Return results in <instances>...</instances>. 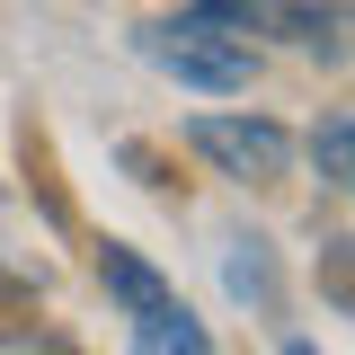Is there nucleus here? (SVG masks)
Here are the masks:
<instances>
[{"label": "nucleus", "instance_id": "1", "mask_svg": "<svg viewBox=\"0 0 355 355\" xmlns=\"http://www.w3.org/2000/svg\"><path fill=\"white\" fill-rule=\"evenodd\" d=\"M142 62L169 71V80H187V89H205V98H231V89H249V71H258L249 36H222V27H205V18L142 27Z\"/></svg>", "mask_w": 355, "mask_h": 355}, {"label": "nucleus", "instance_id": "2", "mask_svg": "<svg viewBox=\"0 0 355 355\" xmlns=\"http://www.w3.org/2000/svg\"><path fill=\"white\" fill-rule=\"evenodd\" d=\"M187 151H205L222 178H249V187H275L293 169V133L266 125V116H196L187 125Z\"/></svg>", "mask_w": 355, "mask_h": 355}, {"label": "nucleus", "instance_id": "3", "mask_svg": "<svg viewBox=\"0 0 355 355\" xmlns=\"http://www.w3.org/2000/svg\"><path fill=\"white\" fill-rule=\"evenodd\" d=\"M98 284H107V293H116L133 320H142V311H160V302H178L169 284H160V266H151V258H133L125 240H107V249H98Z\"/></svg>", "mask_w": 355, "mask_h": 355}, {"label": "nucleus", "instance_id": "4", "mask_svg": "<svg viewBox=\"0 0 355 355\" xmlns=\"http://www.w3.org/2000/svg\"><path fill=\"white\" fill-rule=\"evenodd\" d=\"M133 355H214V338H205V320H187L178 302H160V311L133 320Z\"/></svg>", "mask_w": 355, "mask_h": 355}, {"label": "nucleus", "instance_id": "5", "mask_svg": "<svg viewBox=\"0 0 355 355\" xmlns=\"http://www.w3.org/2000/svg\"><path fill=\"white\" fill-rule=\"evenodd\" d=\"M222 284H231V293H240V302H275V258H266V240H231V249H222Z\"/></svg>", "mask_w": 355, "mask_h": 355}, {"label": "nucleus", "instance_id": "6", "mask_svg": "<svg viewBox=\"0 0 355 355\" xmlns=\"http://www.w3.org/2000/svg\"><path fill=\"white\" fill-rule=\"evenodd\" d=\"M311 160H320V187H347L355 178V125L347 116H329V125L311 133Z\"/></svg>", "mask_w": 355, "mask_h": 355}, {"label": "nucleus", "instance_id": "7", "mask_svg": "<svg viewBox=\"0 0 355 355\" xmlns=\"http://www.w3.org/2000/svg\"><path fill=\"white\" fill-rule=\"evenodd\" d=\"M0 355H62V338H36V329H18V338H0Z\"/></svg>", "mask_w": 355, "mask_h": 355}, {"label": "nucleus", "instance_id": "8", "mask_svg": "<svg viewBox=\"0 0 355 355\" xmlns=\"http://www.w3.org/2000/svg\"><path fill=\"white\" fill-rule=\"evenodd\" d=\"M284 355H311V347H284Z\"/></svg>", "mask_w": 355, "mask_h": 355}]
</instances>
